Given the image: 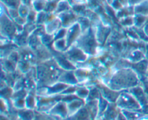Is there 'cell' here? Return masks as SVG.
<instances>
[{"label": "cell", "instance_id": "3957f363", "mask_svg": "<svg viewBox=\"0 0 148 120\" xmlns=\"http://www.w3.org/2000/svg\"><path fill=\"white\" fill-rule=\"evenodd\" d=\"M31 2L34 10H36V12H40L44 9L47 1L46 0H32Z\"/></svg>", "mask_w": 148, "mask_h": 120}, {"label": "cell", "instance_id": "6da1fadb", "mask_svg": "<svg viewBox=\"0 0 148 120\" xmlns=\"http://www.w3.org/2000/svg\"><path fill=\"white\" fill-rule=\"evenodd\" d=\"M134 12L148 16V0H143L140 4L134 6Z\"/></svg>", "mask_w": 148, "mask_h": 120}, {"label": "cell", "instance_id": "52a82bcc", "mask_svg": "<svg viewBox=\"0 0 148 120\" xmlns=\"http://www.w3.org/2000/svg\"><path fill=\"white\" fill-rule=\"evenodd\" d=\"M147 76H148V68H147Z\"/></svg>", "mask_w": 148, "mask_h": 120}, {"label": "cell", "instance_id": "5b68a950", "mask_svg": "<svg viewBox=\"0 0 148 120\" xmlns=\"http://www.w3.org/2000/svg\"><path fill=\"white\" fill-rule=\"evenodd\" d=\"M144 31L145 33V34L148 36V17L144 24Z\"/></svg>", "mask_w": 148, "mask_h": 120}, {"label": "cell", "instance_id": "277c9868", "mask_svg": "<svg viewBox=\"0 0 148 120\" xmlns=\"http://www.w3.org/2000/svg\"><path fill=\"white\" fill-rule=\"evenodd\" d=\"M143 0H129V3L128 4L129 5H131V6H136L137 4H140V2H142Z\"/></svg>", "mask_w": 148, "mask_h": 120}, {"label": "cell", "instance_id": "8992f818", "mask_svg": "<svg viewBox=\"0 0 148 120\" xmlns=\"http://www.w3.org/2000/svg\"><path fill=\"white\" fill-rule=\"evenodd\" d=\"M47 1H53V0H46Z\"/></svg>", "mask_w": 148, "mask_h": 120}, {"label": "cell", "instance_id": "7a4b0ae2", "mask_svg": "<svg viewBox=\"0 0 148 120\" xmlns=\"http://www.w3.org/2000/svg\"><path fill=\"white\" fill-rule=\"evenodd\" d=\"M70 6H69V3L66 1H64V0H62V1H59L57 4V7H56V13H63L66 12L67 10L69 9L70 8Z\"/></svg>", "mask_w": 148, "mask_h": 120}]
</instances>
